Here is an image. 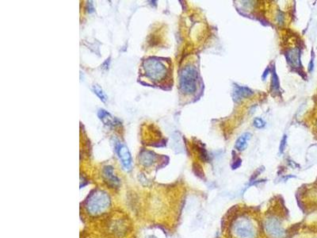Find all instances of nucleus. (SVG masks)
Returning a JSON list of instances; mask_svg holds the SVG:
<instances>
[{"mask_svg":"<svg viewBox=\"0 0 317 238\" xmlns=\"http://www.w3.org/2000/svg\"><path fill=\"white\" fill-rule=\"evenodd\" d=\"M110 206V199L106 192L102 191H94L86 199L85 207L86 211L91 215H99L108 209Z\"/></svg>","mask_w":317,"mask_h":238,"instance_id":"nucleus-1","label":"nucleus"},{"mask_svg":"<svg viewBox=\"0 0 317 238\" xmlns=\"http://www.w3.org/2000/svg\"><path fill=\"white\" fill-rule=\"evenodd\" d=\"M197 71L193 65L185 67L181 71L179 76V85L180 90L186 94H191L197 90Z\"/></svg>","mask_w":317,"mask_h":238,"instance_id":"nucleus-2","label":"nucleus"},{"mask_svg":"<svg viewBox=\"0 0 317 238\" xmlns=\"http://www.w3.org/2000/svg\"><path fill=\"white\" fill-rule=\"evenodd\" d=\"M143 68L146 76L153 81H160L165 77L167 68L165 64L160 59L150 57L143 63Z\"/></svg>","mask_w":317,"mask_h":238,"instance_id":"nucleus-3","label":"nucleus"},{"mask_svg":"<svg viewBox=\"0 0 317 238\" xmlns=\"http://www.w3.org/2000/svg\"><path fill=\"white\" fill-rule=\"evenodd\" d=\"M115 151L118 155L123 168L126 171H130L132 168V156L129 148L126 145L120 141L115 144Z\"/></svg>","mask_w":317,"mask_h":238,"instance_id":"nucleus-4","label":"nucleus"},{"mask_svg":"<svg viewBox=\"0 0 317 238\" xmlns=\"http://www.w3.org/2000/svg\"><path fill=\"white\" fill-rule=\"evenodd\" d=\"M235 233L239 238H252L254 236L253 226L248 221H241L235 225Z\"/></svg>","mask_w":317,"mask_h":238,"instance_id":"nucleus-5","label":"nucleus"},{"mask_svg":"<svg viewBox=\"0 0 317 238\" xmlns=\"http://www.w3.org/2000/svg\"><path fill=\"white\" fill-rule=\"evenodd\" d=\"M98 116L103 124L108 127H116L121 125V121L117 117H113L110 114L103 109H100L98 112Z\"/></svg>","mask_w":317,"mask_h":238,"instance_id":"nucleus-6","label":"nucleus"},{"mask_svg":"<svg viewBox=\"0 0 317 238\" xmlns=\"http://www.w3.org/2000/svg\"><path fill=\"white\" fill-rule=\"evenodd\" d=\"M251 94H253V92L248 87L239 86V85H235L234 86L233 98L234 100L236 101V102L240 101L243 98L250 97Z\"/></svg>","mask_w":317,"mask_h":238,"instance_id":"nucleus-7","label":"nucleus"},{"mask_svg":"<svg viewBox=\"0 0 317 238\" xmlns=\"http://www.w3.org/2000/svg\"><path fill=\"white\" fill-rule=\"evenodd\" d=\"M301 53L297 48H295L293 49L290 50L287 54V59L289 64L294 67V68H299L301 65Z\"/></svg>","mask_w":317,"mask_h":238,"instance_id":"nucleus-8","label":"nucleus"},{"mask_svg":"<svg viewBox=\"0 0 317 238\" xmlns=\"http://www.w3.org/2000/svg\"><path fill=\"white\" fill-rule=\"evenodd\" d=\"M140 162L143 164V166H150L155 162L156 159V156L155 153L150 151H143L140 154Z\"/></svg>","mask_w":317,"mask_h":238,"instance_id":"nucleus-9","label":"nucleus"},{"mask_svg":"<svg viewBox=\"0 0 317 238\" xmlns=\"http://www.w3.org/2000/svg\"><path fill=\"white\" fill-rule=\"evenodd\" d=\"M103 175L106 178V179L108 180L110 183H113V185L118 184V178L113 173V169L111 166L105 167L104 169H103Z\"/></svg>","mask_w":317,"mask_h":238,"instance_id":"nucleus-10","label":"nucleus"},{"mask_svg":"<svg viewBox=\"0 0 317 238\" xmlns=\"http://www.w3.org/2000/svg\"><path fill=\"white\" fill-rule=\"evenodd\" d=\"M251 134H249V133H245L241 137H239L238 138V140L235 142V148L239 151H243V150L245 149L248 146V141L251 139Z\"/></svg>","mask_w":317,"mask_h":238,"instance_id":"nucleus-11","label":"nucleus"},{"mask_svg":"<svg viewBox=\"0 0 317 238\" xmlns=\"http://www.w3.org/2000/svg\"><path fill=\"white\" fill-rule=\"evenodd\" d=\"M92 90L94 94H96L97 96L99 98L102 102L103 103H106L107 100V95L106 94V93L104 92V90H103V88L101 87L98 84H94L92 86Z\"/></svg>","mask_w":317,"mask_h":238,"instance_id":"nucleus-12","label":"nucleus"},{"mask_svg":"<svg viewBox=\"0 0 317 238\" xmlns=\"http://www.w3.org/2000/svg\"><path fill=\"white\" fill-rule=\"evenodd\" d=\"M272 81H271V86H272V89L274 92H278L279 91V88H280V82H279V78H278V75H277L276 72L274 71L272 72Z\"/></svg>","mask_w":317,"mask_h":238,"instance_id":"nucleus-13","label":"nucleus"},{"mask_svg":"<svg viewBox=\"0 0 317 238\" xmlns=\"http://www.w3.org/2000/svg\"><path fill=\"white\" fill-rule=\"evenodd\" d=\"M265 125H266V122L260 117H255L254 120V125H255V127L258 128V129H262L265 126Z\"/></svg>","mask_w":317,"mask_h":238,"instance_id":"nucleus-14","label":"nucleus"},{"mask_svg":"<svg viewBox=\"0 0 317 238\" xmlns=\"http://www.w3.org/2000/svg\"><path fill=\"white\" fill-rule=\"evenodd\" d=\"M287 143V136L284 135L283 136L282 139L281 141V144H280V152L282 153L284 152L285 148V146H286Z\"/></svg>","mask_w":317,"mask_h":238,"instance_id":"nucleus-15","label":"nucleus"},{"mask_svg":"<svg viewBox=\"0 0 317 238\" xmlns=\"http://www.w3.org/2000/svg\"><path fill=\"white\" fill-rule=\"evenodd\" d=\"M86 10H87V12L90 13H90L94 12V4H93V2H91V1H88V2H86Z\"/></svg>","mask_w":317,"mask_h":238,"instance_id":"nucleus-16","label":"nucleus"},{"mask_svg":"<svg viewBox=\"0 0 317 238\" xmlns=\"http://www.w3.org/2000/svg\"><path fill=\"white\" fill-rule=\"evenodd\" d=\"M312 59H311V61H310V63H309V71L310 72H312L313 70V68H314V64H313V59H314V54H313V52L312 51Z\"/></svg>","mask_w":317,"mask_h":238,"instance_id":"nucleus-17","label":"nucleus"},{"mask_svg":"<svg viewBox=\"0 0 317 238\" xmlns=\"http://www.w3.org/2000/svg\"><path fill=\"white\" fill-rule=\"evenodd\" d=\"M269 73H270V68H266V69L265 70V71H264L263 74H262V80H266V76H268Z\"/></svg>","mask_w":317,"mask_h":238,"instance_id":"nucleus-18","label":"nucleus"}]
</instances>
